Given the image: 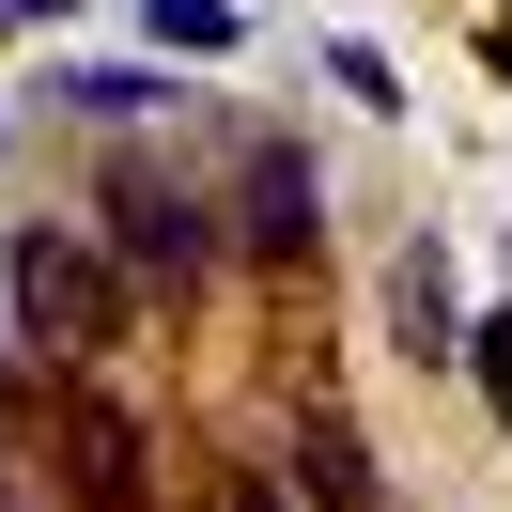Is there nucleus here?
<instances>
[{"label": "nucleus", "mask_w": 512, "mask_h": 512, "mask_svg": "<svg viewBox=\"0 0 512 512\" xmlns=\"http://www.w3.org/2000/svg\"><path fill=\"white\" fill-rule=\"evenodd\" d=\"M0 295H16V342H32V373H94V357L140 326V280L109 264V233H78V218H16Z\"/></svg>", "instance_id": "obj_1"}, {"label": "nucleus", "mask_w": 512, "mask_h": 512, "mask_svg": "<svg viewBox=\"0 0 512 512\" xmlns=\"http://www.w3.org/2000/svg\"><path fill=\"white\" fill-rule=\"evenodd\" d=\"M94 233H109V264H125V280H156L171 311H187V295H218V264H233V218L202 187H171L156 156H109L94 171Z\"/></svg>", "instance_id": "obj_2"}, {"label": "nucleus", "mask_w": 512, "mask_h": 512, "mask_svg": "<svg viewBox=\"0 0 512 512\" xmlns=\"http://www.w3.org/2000/svg\"><path fill=\"white\" fill-rule=\"evenodd\" d=\"M311 233H326V171L295 140H249L233 156V249L249 264H311Z\"/></svg>", "instance_id": "obj_3"}, {"label": "nucleus", "mask_w": 512, "mask_h": 512, "mask_svg": "<svg viewBox=\"0 0 512 512\" xmlns=\"http://www.w3.org/2000/svg\"><path fill=\"white\" fill-rule=\"evenodd\" d=\"M140 419L125 404H94V388H78V404H63V481H78V512H156V497H140Z\"/></svg>", "instance_id": "obj_4"}, {"label": "nucleus", "mask_w": 512, "mask_h": 512, "mask_svg": "<svg viewBox=\"0 0 512 512\" xmlns=\"http://www.w3.org/2000/svg\"><path fill=\"white\" fill-rule=\"evenodd\" d=\"M388 326H404V357H466V326H450V264H435V249L388 264Z\"/></svg>", "instance_id": "obj_5"}, {"label": "nucleus", "mask_w": 512, "mask_h": 512, "mask_svg": "<svg viewBox=\"0 0 512 512\" xmlns=\"http://www.w3.org/2000/svg\"><path fill=\"white\" fill-rule=\"evenodd\" d=\"M47 109H94V125H140V109H171V78H156V63H63V78H47Z\"/></svg>", "instance_id": "obj_6"}, {"label": "nucleus", "mask_w": 512, "mask_h": 512, "mask_svg": "<svg viewBox=\"0 0 512 512\" xmlns=\"http://www.w3.org/2000/svg\"><path fill=\"white\" fill-rule=\"evenodd\" d=\"M140 32H156L171 63H218V47L249 32V16H233V0H140Z\"/></svg>", "instance_id": "obj_7"}, {"label": "nucleus", "mask_w": 512, "mask_h": 512, "mask_svg": "<svg viewBox=\"0 0 512 512\" xmlns=\"http://www.w3.org/2000/svg\"><path fill=\"white\" fill-rule=\"evenodd\" d=\"M326 63H342V94H357V109H404V63H388V47H357V32H342Z\"/></svg>", "instance_id": "obj_8"}, {"label": "nucleus", "mask_w": 512, "mask_h": 512, "mask_svg": "<svg viewBox=\"0 0 512 512\" xmlns=\"http://www.w3.org/2000/svg\"><path fill=\"white\" fill-rule=\"evenodd\" d=\"M466 357H481V388H497V419H512V326H466Z\"/></svg>", "instance_id": "obj_9"}, {"label": "nucleus", "mask_w": 512, "mask_h": 512, "mask_svg": "<svg viewBox=\"0 0 512 512\" xmlns=\"http://www.w3.org/2000/svg\"><path fill=\"white\" fill-rule=\"evenodd\" d=\"M32 16H63V0H0V32H32Z\"/></svg>", "instance_id": "obj_10"}]
</instances>
